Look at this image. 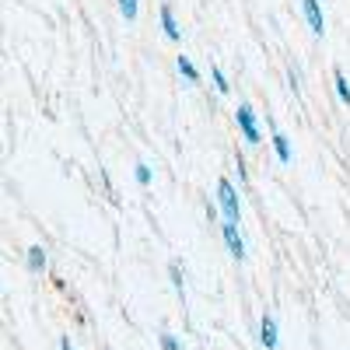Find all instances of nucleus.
<instances>
[{
  "mask_svg": "<svg viewBox=\"0 0 350 350\" xmlns=\"http://www.w3.org/2000/svg\"><path fill=\"white\" fill-rule=\"evenodd\" d=\"M214 200H217V207H221V221H239L242 224V196H239L235 183H231L228 175H221V179H217Z\"/></svg>",
  "mask_w": 350,
  "mask_h": 350,
  "instance_id": "1",
  "label": "nucleus"
},
{
  "mask_svg": "<svg viewBox=\"0 0 350 350\" xmlns=\"http://www.w3.org/2000/svg\"><path fill=\"white\" fill-rule=\"evenodd\" d=\"M235 126H239V133H242V140L249 144V148H259V144H262L259 116H256V109H252L249 102H242V105L235 109Z\"/></svg>",
  "mask_w": 350,
  "mask_h": 350,
  "instance_id": "2",
  "label": "nucleus"
},
{
  "mask_svg": "<svg viewBox=\"0 0 350 350\" xmlns=\"http://www.w3.org/2000/svg\"><path fill=\"white\" fill-rule=\"evenodd\" d=\"M221 235H224V245L231 252L235 262H245L249 259V245H245V235H242V224L239 221H221Z\"/></svg>",
  "mask_w": 350,
  "mask_h": 350,
  "instance_id": "3",
  "label": "nucleus"
},
{
  "mask_svg": "<svg viewBox=\"0 0 350 350\" xmlns=\"http://www.w3.org/2000/svg\"><path fill=\"white\" fill-rule=\"evenodd\" d=\"M301 14H305V21H308V28H312V36H315V39H323V36H326V14H323V4H319V0H301Z\"/></svg>",
  "mask_w": 350,
  "mask_h": 350,
  "instance_id": "4",
  "label": "nucleus"
},
{
  "mask_svg": "<svg viewBox=\"0 0 350 350\" xmlns=\"http://www.w3.org/2000/svg\"><path fill=\"white\" fill-rule=\"evenodd\" d=\"M259 343L267 347V350H277L280 347V329H277V319L270 312H262V319H259Z\"/></svg>",
  "mask_w": 350,
  "mask_h": 350,
  "instance_id": "5",
  "label": "nucleus"
},
{
  "mask_svg": "<svg viewBox=\"0 0 350 350\" xmlns=\"http://www.w3.org/2000/svg\"><path fill=\"white\" fill-rule=\"evenodd\" d=\"M158 18H161V32H165V39H168V42H179V39H183V28H179V21H175V11H172L168 0L158 8Z\"/></svg>",
  "mask_w": 350,
  "mask_h": 350,
  "instance_id": "6",
  "label": "nucleus"
},
{
  "mask_svg": "<svg viewBox=\"0 0 350 350\" xmlns=\"http://www.w3.org/2000/svg\"><path fill=\"white\" fill-rule=\"evenodd\" d=\"M270 148H273V154H277V161H280V165H291V161H295V151H291L287 133L273 130V133H270Z\"/></svg>",
  "mask_w": 350,
  "mask_h": 350,
  "instance_id": "7",
  "label": "nucleus"
},
{
  "mask_svg": "<svg viewBox=\"0 0 350 350\" xmlns=\"http://www.w3.org/2000/svg\"><path fill=\"white\" fill-rule=\"evenodd\" d=\"M25 262H28V270H32V273H46V267H49V252H46L42 245H28Z\"/></svg>",
  "mask_w": 350,
  "mask_h": 350,
  "instance_id": "8",
  "label": "nucleus"
},
{
  "mask_svg": "<svg viewBox=\"0 0 350 350\" xmlns=\"http://www.w3.org/2000/svg\"><path fill=\"white\" fill-rule=\"evenodd\" d=\"M175 70H179V77H183L186 84H200V70H196V64L189 60L186 53H183V56H175Z\"/></svg>",
  "mask_w": 350,
  "mask_h": 350,
  "instance_id": "9",
  "label": "nucleus"
},
{
  "mask_svg": "<svg viewBox=\"0 0 350 350\" xmlns=\"http://www.w3.org/2000/svg\"><path fill=\"white\" fill-rule=\"evenodd\" d=\"M168 280L175 287V295H179V301L186 305V273H183V262H168Z\"/></svg>",
  "mask_w": 350,
  "mask_h": 350,
  "instance_id": "10",
  "label": "nucleus"
},
{
  "mask_svg": "<svg viewBox=\"0 0 350 350\" xmlns=\"http://www.w3.org/2000/svg\"><path fill=\"white\" fill-rule=\"evenodd\" d=\"M333 88H336V98L350 109V81H347V74H343L340 67L333 70Z\"/></svg>",
  "mask_w": 350,
  "mask_h": 350,
  "instance_id": "11",
  "label": "nucleus"
},
{
  "mask_svg": "<svg viewBox=\"0 0 350 350\" xmlns=\"http://www.w3.org/2000/svg\"><path fill=\"white\" fill-rule=\"evenodd\" d=\"M116 8H120V18H123V21H137L140 0H116Z\"/></svg>",
  "mask_w": 350,
  "mask_h": 350,
  "instance_id": "12",
  "label": "nucleus"
},
{
  "mask_svg": "<svg viewBox=\"0 0 350 350\" xmlns=\"http://www.w3.org/2000/svg\"><path fill=\"white\" fill-rule=\"evenodd\" d=\"M133 179H137V183H140L144 189H148V186L154 183V172H151V165H144V161H137V165H133Z\"/></svg>",
  "mask_w": 350,
  "mask_h": 350,
  "instance_id": "13",
  "label": "nucleus"
},
{
  "mask_svg": "<svg viewBox=\"0 0 350 350\" xmlns=\"http://www.w3.org/2000/svg\"><path fill=\"white\" fill-rule=\"evenodd\" d=\"M211 84H214L217 95H228V92H231V84H228V77H224L221 67H211Z\"/></svg>",
  "mask_w": 350,
  "mask_h": 350,
  "instance_id": "14",
  "label": "nucleus"
},
{
  "mask_svg": "<svg viewBox=\"0 0 350 350\" xmlns=\"http://www.w3.org/2000/svg\"><path fill=\"white\" fill-rule=\"evenodd\" d=\"M287 88H291L295 95H301V70H298V64L287 67Z\"/></svg>",
  "mask_w": 350,
  "mask_h": 350,
  "instance_id": "15",
  "label": "nucleus"
},
{
  "mask_svg": "<svg viewBox=\"0 0 350 350\" xmlns=\"http://www.w3.org/2000/svg\"><path fill=\"white\" fill-rule=\"evenodd\" d=\"M158 347H161V350H183L179 336H172L168 329H165V333H158Z\"/></svg>",
  "mask_w": 350,
  "mask_h": 350,
  "instance_id": "16",
  "label": "nucleus"
},
{
  "mask_svg": "<svg viewBox=\"0 0 350 350\" xmlns=\"http://www.w3.org/2000/svg\"><path fill=\"white\" fill-rule=\"evenodd\" d=\"M235 175H239V183H242V186L249 183V165H245V158H242V154L235 158Z\"/></svg>",
  "mask_w": 350,
  "mask_h": 350,
  "instance_id": "17",
  "label": "nucleus"
},
{
  "mask_svg": "<svg viewBox=\"0 0 350 350\" xmlns=\"http://www.w3.org/2000/svg\"><path fill=\"white\" fill-rule=\"evenodd\" d=\"M60 350H74V343H70V336H64V340H60Z\"/></svg>",
  "mask_w": 350,
  "mask_h": 350,
  "instance_id": "18",
  "label": "nucleus"
}]
</instances>
